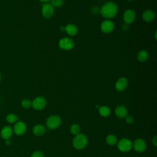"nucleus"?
<instances>
[{"mask_svg":"<svg viewBox=\"0 0 157 157\" xmlns=\"http://www.w3.org/2000/svg\"><path fill=\"white\" fill-rule=\"evenodd\" d=\"M100 12L105 18L110 19L117 15L118 12V7L115 3L109 2L103 5L101 9Z\"/></svg>","mask_w":157,"mask_h":157,"instance_id":"f257e3e1","label":"nucleus"},{"mask_svg":"<svg viewBox=\"0 0 157 157\" xmlns=\"http://www.w3.org/2000/svg\"><path fill=\"white\" fill-rule=\"evenodd\" d=\"M88 143V139L85 135L83 134H78L74 138L72 144L74 147L76 149L81 150L86 147Z\"/></svg>","mask_w":157,"mask_h":157,"instance_id":"f03ea898","label":"nucleus"},{"mask_svg":"<svg viewBox=\"0 0 157 157\" xmlns=\"http://www.w3.org/2000/svg\"><path fill=\"white\" fill-rule=\"evenodd\" d=\"M61 122V120L59 117L57 115H52L47 119L46 125L49 129H54L60 125Z\"/></svg>","mask_w":157,"mask_h":157,"instance_id":"7ed1b4c3","label":"nucleus"},{"mask_svg":"<svg viewBox=\"0 0 157 157\" xmlns=\"http://www.w3.org/2000/svg\"><path fill=\"white\" fill-rule=\"evenodd\" d=\"M59 47L63 50H69L74 48V40L68 37H64L59 40Z\"/></svg>","mask_w":157,"mask_h":157,"instance_id":"20e7f679","label":"nucleus"},{"mask_svg":"<svg viewBox=\"0 0 157 157\" xmlns=\"http://www.w3.org/2000/svg\"><path fill=\"white\" fill-rule=\"evenodd\" d=\"M132 142L128 139H122L118 143V148L123 152H127L132 148Z\"/></svg>","mask_w":157,"mask_h":157,"instance_id":"39448f33","label":"nucleus"},{"mask_svg":"<svg viewBox=\"0 0 157 157\" xmlns=\"http://www.w3.org/2000/svg\"><path fill=\"white\" fill-rule=\"evenodd\" d=\"M46 105V100L42 96L36 98L32 102L31 105L35 110H42Z\"/></svg>","mask_w":157,"mask_h":157,"instance_id":"423d86ee","label":"nucleus"},{"mask_svg":"<svg viewBox=\"0 0 157 157\" xmlns=\"http://www.w3.org/2000/svg\"><path fill=\"white\" fill-rule=\"evenodd\" d=\"M42 15L47 18H50L54 13V7L50 3H45L42 8Z\"/></svg>","mask_w":157,"mask_h":157,"instance_id":"0eeeda50","label":"nucleus"},{"mask_svg":"<svg viewBox=\"0 0 157 157\" xmlns=\"http://www.w3.org/2000/svg\"><path fill=\"white\" fill-rule=\"evenodd\" d=\"M136 18V13L134 10L131 9L126 10L123 13V20L126 24H131L133 23Z\"/></svg>","mask_w":157,"mask_h":157,"instance_id":"6e6552de","label":"nucleus"},{"mask_svg":"<svg viewBox=\"0 0 157 157\" xmlns=\"http://www.w3.org/2000/svg\"><path fill=\"white\" fill-rule=\"evenodd\" d=\"M133 147L135 151L139 153H141L145 151L146 148V143L144 140L142 139H137L134 142Z\"/></svg>","mask_w":157,"mask_h":157,"instance_id":"1a4fd4ad","label":"nucleus"},{"mask_svg":"<svg viewBox=\"0 0 157 157\" xmlns=\"http://www.w3.org/2000/svg\"><path fill=\"white\" fill-rule=\"evenodd\" d=\"M26 124H25V123L21 121L17 122L13 126L14 132L18 136H21L25 134V132H26Z\"/></svg>","mask_w":157,"mask_h":157,"instance_id":"9d476101","label":"nucleus"},{"mask_svg":"<svg viewBox=\"0 0 157 157\" xmlns=\"http://www.w3.org/2000/svg\"><path fill=\"white\" fill-rule=\"evenodd\" d=\"M114 28L113 23L109 20L104 21L101 25V31L104 33H111Z\"/></svg>","mask_w":157,"mask_h":157,"instance_id":"9b49d317","label":"nucleus"},{"mask_svg":"<svg viewBox=\"0 0 157 157\" xmlns=\"http://www.w3.org/2000/svg\"><path fill=\"white\" fill-rule=\"evenodd\" d=\"M128 86V80L124 77H121L118 79L115 83V88L118 91H122L126 89Z\"/></svg>","mask_w":157,"mask_h":157,"instance_id":"f8f14e48","label":"nucleus"},{"mask_svg":"<svg viewBox=\"0 0 157 157\" xmlns=\"http://www.w3.org/2000/svg\"><path fill=\"white\" fill-rule=\"evenodd\" d=\"M13 130L12 128L9 126H4L1 131V136L2 139L7 140L9 139L10 137L12 136Z\"/></svg>","mask_w":157,"mask_h":157,"instance_id":"ddd939ff","label":"nucleus"},{"mask_svg":"<svg viewBox=\"0 0 157 157\" xmlns=\"http://www.w3.org/2000/svg\"><path fill=\"white\" fill-rule=\"evenodd\" d=\"M155 18V13L151 10H146L142 13V18L146 22H151Z\"/></svg>","mask_w":157,"mask_h":157,"instance_id":"4468645a","label":"nucleus"},{"mask_svg":"<svg viewBox=\"0 0 157 157\" xmlns=\"http://www.w3.org/2000/svg\"><path fill=\"white\" fill-rule=\"evenodd\" d=\"M115 112L116 115L120 118H125L127 116V113H128L126 108L123 105H119L115 109Z\"/></svg>","mask_w":157,"mask_h":157,"instance_id":"2eb2a0df","label":"nucleus"},{"mask_svg":"<svg viewBox=\"0 0 157 157\" xmlns=\"http://www.w3.org/2000/svg\"><path fill=\"white\" fill-rule=\"evenodd\" d=\"M66 33L70 36H75L78 33L77 27L74 24H68L64 28Z\"/></svg>","mask_w":157,"mask_h":157,"instance_id":"dca6fc26","label":"nucleus"},{"mask_svg":"<svg viewBox=\"0 0 157 157\" xmlns=\"http://www.w3.org/2000/svg\"><path fill=\"white\" fill-rule=\"evenodd\" d=\"M33 132L34 134L37 136H42L45 132V128L42 124H37L34 126Z\"/></svg>","mask_w":157,"mask_h":157,"instance_id":"f3484780","label":"nucleus"},{"mask_svg":"<svg viewBox=\"0 0 157 157\" xmlns=\"http://www.w3.org/2000/svg\"><path fill=\"white\" fill-rule=\"evenodd\" d=\"M137 58L140 62H145L148 59V54L146 50H142L138 53Z\"/></svg>","mask_w":157,"mask_h":157,"instance_id":"a211bd4d","label":"nucleus"},{"mask_svg":"<svg viewBox=\"0 0 157 157\" xmlns=\"http://www.w3.org/2000/svg\"><path fill=\"white\" fill-rule=\"evenodd\" d=\"M99 113L102 117H106L107 116H109L110 113V109L107 107V106H102L99 108Z\"/></svg>","mask_w":157,"mask_h":157,"instance_id":"6ab92c4d","label":"nucleus"},{"mask_svg":"<svg viewBox=\"0 0 157 157\" xmlns=\"http://www.w3.org/2000/svg\"><path fill=\"white\" fill-rule=\"evenodd\" d=\"M117 142V139L115 136L110 134L109 135L107 138H106V142L110 145H115Z\"/></svg>","mask_w":157,"mask_h":157,"instance_id":"aec40b11","label":"nucleus"},{"mask_svg":"<svg viewBox=\"0 0 157 157\" xmlns=\"http://www.w3.org/2000/svg\"><path fill=\"white\" fill-rule=\"evenodd\" d=\"M18 117L13 113H9L6 116V121L9 123H14L18 120Z\"/></svg>","mask_w":157,"mask_h":157,"instance_id":"412c9836","label":"nucleus"},{"mask_svg":"<svg viewBox=\"0 0 157 157\" xmlns=\"http://www.w3.org/2000/svg\"><path fill=\"white\" fill-rule=\"evenodd\" d=\"M70 131H71L72 134H75V135H77V134H79V132L80 131V128L78 124H72L71 126Z\"/></svg>","mask_w":157,"mask_h":157,"instance_id":"4be33fe9","label":"nucleus"},{"mask_svg":"<svg viewBox=\"0 0 157 157\" xmlns=\"http://www.w3.org/2000/svg\"><path fill=\"white\" fill-rule=\"evenodd\" d=\"M51 4L53 6V7H60L63 6L64 3L63 0H50Z\"/></svg>","mask_w":157,"mask_h":157,"instance_id":"5701e85b","label":"nucleus"},{"mask_svg":"<svg viewBox=\"0 0 157 157\" xmlns=\"http://www.w3.org/2000/svg\"><path fill=\"white\" fill-rule=\"evenodd\" d=\"M31 104H32V102H31V101L29 99H23L21 103L22 107L25 109H28L29 107H30L31 105Z\"/></svg>","mask_w":157,"mask_h":157,"instance_id":"b1692460","label":"nucleus"},{"mask_svg":"<svg viewBox=\"0 0 157 157\" xmlns=\"http://www.w3.org/2000/svg\"><path fill=\"white\" fill-rule=\"evenodd\" d=\"M31 157H44V154L40 151H36L33 153Z\"/></svg>","mask_w":157,"mask_h":157,"instance_id":"393cba45","label":"nucleus"},{"mask_svg":"<svg viewBox=\"0 0 157 157\" xmlns=\"http://www.w3.org/2000/svg\"><path fill=\"white\" fill-rule=\"evenodd\" d=\"M126 121L129 124H131L134 122V118H132V117L131 116H126Z\"/></svg>","mask_w":157,"mask_h":157,"instance_id":"a878e982","label":"nucleus"},{"mask_svg":"<svg viewBox=\"0 0 157 157\" xmlns=\"http://www.w3.org/2000/svg\"><path fill=\"white\" fill-rule=\"evenodd\" d=\"M152 142H153V145H154L155 147L157 146V137H156V136H155V137H154V138H153V140H152Z\"/></svg>","mask_w":157,"mask_h":157,"instance_id":"bb28decb","label":"nucleus"},{"mask_svg":"<svg viewBox=\"0 0 157 157\" xmlns=\"http://www.w3.org/2000/svg\"><path fill=\"white\" fill-rule=\"evenodd\" d=\"M6 144L7 145H10L11 144V142H10V140L9 139H7V140H6Z\"/></svg>","mask_w":157,"mask_h":157,"instance_id":"cd10ccee","label":"nucleus"},{"mask_svg":"<svg viewBox=\"0 0 157 157\" xmlns=\"http://www.w3.org/2000/svg\"><path fill=\"white\" fill-rule=\"evenodd\" d=\"M39 1H40V2H47L50 0H39Z\"/></svg>","mask_w":157,"mask_h":157,"instance_id":"c85d7f7f","label":"nucleus"},{"mask_svg":"<svg viewBox=\"0 0 157 157\" xmlns=\"http://www.w3.org/2000/svg\"><path fill=\"white\" fill-rule=\"evenodd\" d=\"M0 80H1V74H0Z\"/></svg>","mask_w":157,"mask_h":157,"instance_id":"c756f323","label":"nucleus"},{"mask_svg":"<svg viewBox=\"0 0 157 157\" xmlns=\"http://www.w3.org/2000/svg\"><path fill=\"white\" fill-rule=\"evenodd\" d=\"M128 1H133V0H128Z\"/></svg>","mask_w":157,"mask_h":157,"instance_id":"7c9ffc66","label":"nucleus"}]
</instances>
